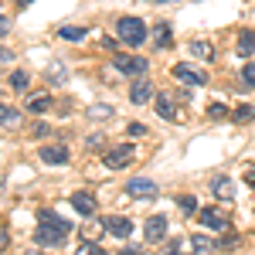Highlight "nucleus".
I'll use <instances>...</instances> for the list:
<instances>
[{
    "mask_svg": "<svg viewBox=\"0 0 255 255\" xmlns=\"http://www.w3.org/2000/svg\"><path fill=\"white\" fill-rule=\"evenodd\" d=\"M27 255H44V252H38V249H34V252H27Z\"/></svg>",
    "mask_w": 255,
    "mask_h": 255,
    "instance_id": "c9c22d12",
    "label": "nucleus"
},
{
    "mask_svg": "<svg viewBox=\"0 0 255 255\" xmlns=\"http://www.w3.org/2000/svg\"><path fill=\"white\" fill-rule=\"evenodd\" d=\"M129 133H133V136H143V133H146V126H143V123H133V126H129Z\"/></svg>",
    "mask_w": 255,
    "mask_h": 255,
    "instance_id": "7c9ffc66",
    "label": "nucleus"
},
{
    "mask_svg": "<svg viewBox=\"0 0 255 255\" xmlns=\"http://www.w3.org/2000/svg\"><path fill=\"white\" fill-rule=\"evenodd\" d=\"M102 228H106L109 235H116V238H129L133 221H129V218H123V215H109L106 221H102Z\"/></svg>",
    "mask_w": 255,
    "mask_h": 255,
    "instance_id": "9d476101",
    "label": "nucleus"
},
{
    "mask_svg": "<svg viewBox=\"0 0 255 255\" xmlns=\"http://www.w3.org/2000/svg\"><path fill=\"white\" fill-rule=\"evenodd\" d=\"M208 116H211V119H228L232 113H228V106H221V102H211V106H208Z\"/></svg>",
    "mask_w": 255,
    "mask_h": 255,
    "instance_id": "a878e982",
    "label": "nucleus"
},
{
    "mask_svg": "<svg viewBox=\"0 0 255 255\" xmlns=\"http://www.w3.org/2000/svg\"><path fill=\"white\" fill-rule=\"evenodd\" d=\"M232 119L242 123V126H245V123H252V119H255V106H252V102H242L235 113H232Z\"/></svg>",
    "mask_w": 255,
    "mask_h": 255,
    "instance_id": "aec40b11",
    "label": "nucleus"
},
{
    "mask_svg": "<svg viewBox=\"0 0 255 255\" xmlns=\"http://www.w3.org/2000/svg\"><path fill=\"white\" fill-rule=\"evenodd\" d=\"M143 235H146V242H150V245L163 242V235H167V218H163V215L146 218V225H143Z\"/></svg>",
    "mask_w": 255,
    "mask_h": 255,
    "instance_id": "1a4fd4ad",
    "label": "nucleus"
},
{
    "mask_svg": "<svg viewBox=\"0 0 255 255\" xmlns=\"http://www.w3.org/2000/svg\"><path fill=\"white\" fill-rule=\"evenodd\" d=\"M48 106H51V96H31L27 99V109H31V113H44Z\"/></svg>",
    "mask_w": 255,
    "mask_h": 255,
    "instance_id": "412c9836",
    "label": "nucleus"
},
{
    "mask_svg": "<svg viewBox=\"0 0 255 255\" xmlns=\"http://www.w3.org/2000/svg\"><path fill=\"white\" fill-rule=\"evenodd\" d=\"M72 208H75L79 215L92 218V215H96V197H92V194H85V191H79V194H72Z\"/></svg>",
    "mask_w": 255,
    "mask_h": 255,
    "instance_id": "4468645a",
    "label": "nucleus"
},
{
    "mask_svg": "<svg viewBox=\"0 0 255 255\" xmlns=\"http://www.w3.org/2000/svg\"><path fill=\"white\" fill-rule=\"evenodd\" d=\"M113 65H116V72L133 75V79H143V75H146V68H150V61H146V58H136V55H116V58H113Z\"/></svg>",
    "mask_w": 255,
    "mask_h": 255,
    "instance_id": "39448f33",
    "label": "nucleus"
},
{
    "mask_svg": "<svg viewBox=\"0 0 255 255\" xmlns=\"http://www.w3.org/2000/svg\"><path fill=\"white\" fill-rule=\"evenodd\" d=\"M0 116H3V129H10V126H17V123H20V113H17V109H10V106H3Z\"/></svg>",
    "mask_w": 255,
    "mask_h": 255,
    "instance_id": "b1692460",
    "label": "nucleus"
},
{
    "mask_svg": "<svg viewBox=\"0 0 255 255\" xmlns=\"http://www.w3.org/2000/svg\"><path fill=\"white\" fill-rule=\"evenodd\" d=\"M235 51H238V58H249L255 51V31H242L235 41Z\"/></svg>",
    "mask_w": 255,
    "mask_h": 255,
    "instance_id": "dca6fc26",
    "label": "nucleus"
},
{
    "mask_svg": "<svg viewBox=\"0 0 255 255\" xmlns=\"http://www.w3.org/2000/svg\"><path fill=\"white\" fill-rule=\"evenodd\" d=\"M68 232H72V225H68V221H61L51 208H44V211L38 215L34 242H38V245H58V242H65V238H68Z\"/></svg>",
    "mask_w": 255,
    "mask_h": 255,
    "instance_id": "f257e3e1",
    "label": "nucleus"
},
{
    "mask_svg": "<svg viewBox=\"0 0 255 255\" xmlns=\"http://www.w3.org/2000/svg\"><path fill=\"white\" fill-rule=\"evenodd\" d=\"M41 160L51 163V167L68 163V146H61V143H48V146H41Z\"/></svg>",
    "mask_w": 255,
    "mask_h": 255,
    "instance_id": "ddd939ff",
    "label": "nucleus"
},
{
    "mask_svg": "<svg viewBox=\"0 0 255 255\" xmlns=\"http://www.w3.org/2000/svg\"><path fill=\"white\" fill-rule=\"evenodd\" d=\"M85 143H89V146H92V150H99V146H102V143H106V139H102V136H99V133H96V136H89V139H85Z\"/></svg>",
    "mask_w": 255,
    "mask_h": 255,
    "instance_id": "c756f323",
    "label": "nucleus"
},
{
    "mask_svg": "<svg viewBox=\"0 0 255 255\" xmlns=\"http://www.w3.org/2000/svg\"><path fill=\"white\" fill-rule=\"evenodd\" d=\"M48 133V123H34V136H44Z\"/></svg>",
    "mask_w": 255,
    "mask_h": 255,
    "instance_id": "2f4dec72",
    "label": "nucleus"
},
{
    "mask_svg": "<svg viewBox=\"0 0 255 255\" xmlns=\"http://www.w3.org/2000/svg\"><path fill=\"white\" fill-rule=\"evenodd\" d=\"M153 106H157V116H160V119L177 123V102H174V96H170V92H157Z\"/></svg>",
    "mask_w": 255,
    "mask_h": 255,
    "instance_id": "9b49d317",
    "label": "nucleus"
},
{
    "mask_svg": "<svg viewBox=\"0 0 255 255\" xmlns=\"http://www.w3.org/2000/svg\"><path fill=\"white\" fill-rule=\"evenodd\" d=\"M197 221H201V228H211V232H228V225H232V218L225 215L221 208H204V211H197Z\"/></svg>",
    "mask_w": 255,
    "mask_h": 255,
    "instance_id": "423d86ee",
    "label": "nucleus"
},
{
    "mask_svg": "<svg viewBox=\"0 0 255 255\" xmlns=\"http://www.w3.org/2000/svg\"><path fill=\"white\" fill-rule=\"evenodd\" d=\"M126 194L133 197V201H153V197L160 194V187L150 177H129V180H126Z\"/></svg>",
    "mask_w": 255,
    "mask_h": 255,
    "instance_id": "20e7f679",
    "label": "nucleus"
},
{
    "mask_svg": "<svg viewBox=\"0 0 255 255\" xmlns=\"http://www.w3.org/2000/svg\"><path fill=\"white\" fill-rule=\"evenodd\" d=\"M119 255H139V252H136V249H123Z\"/></svg>",
    "mask_w": 255,
    "mask_h": 255,
    "instance_id": "72a5a7b5",
    "label": "nucleus"
},
{
    "mask_svg": "<svg viewBox=\"0 0 255 255\" xmlns=\"http://www.w3.org/2000/svg\"><path fill=\"white\" fill-rule=\"evenodd\" d=\"M27 75H24V72H14V75H10V79H7V85H10V89H17V92H24V89H27Z\"/></svg>",
    "mask_w": 255,
    "mask_h": 255,
    "instance_id": "393cba45",
    "label": "nucleus"
},
{
    "mask_svg": "<svg viewBox=\"0 0 255 255\" xmlns=\"http://www.w3.org/2000/svg\"><path fill=\"white\" fill-rule=\"evenodd\" d=\"M153 44H157V48H163V51L174 44V31H170V24H163V20H160L157 27H153Z\"/></svg>",
    "mask_w": 255,
    "mask_h": 255,
    "instance_id": "2eb2a0df",
    "label": "nucleus"
},
{
    "mask_svg": "<svg viewBox=\"0 0 255 255\" xmlns=\"http://www.w3.org/2000/svg\"><path fill=\"white\" fill-rule=\"evenodd\" d=\"M75 255H109L102 245H96V242H82L79 249H75Z\"/></svg>",
    "mask_w": 255,
    "mask_h": 255,
    "instance_id": "4be33fe9",
    "label": "nucleus"
},
{
    "mask_svg": "<svg viewBox=\"0 0 255 255\" xmlns=\"http://www.w3.org/2000/svg\"><path fill=\"white\" fill-rule=\"evenodd\" d=\"M211 191H215L218 201H235V180L218 174V177H211Z\"/></svg>",
    "mask_w": 255,
    "mask_h": 255,
    "instance_id": "f8f14e48",
    "label": "nucleus"
},
{
    "mask_svg": "<svg viewBox=\"0 0 255 255\" xmlns=\"http://www.w3.org/2000/svg\"><path fill=\"white\" fill-rule=\"evenodd\" d=\"M116 38L126 44V48H139L146 41V24L139 17H119L116 20Z\"/></svg>",
    "mask_w": 255,
    "mask_h": 255,
    "instance_id": "f03ea898",
    "label": "nucleus"
},
{
    "mask_svg": "<svg viewBox=\"0 0 255 255\" xmlns=\"http://www.w3.org/2000/svg\"><path fill=\"white\" fill-rule=\"evenodd\" d=\"M191 249H194V255H208V252H215V242L204 235H191Z\"/></svg>",
    "mask_w": 255,
    "mask_h": 255,
    "instance_id": "6ab92c4d",
    "label": "nucleus"
},
{
    "mask_svg": "<svg viewBox=\"0 0 255 255\" xmlns=\"http://www.w3.org/2000/svg\"><path fill=\"white\" fill-rule=\"evenodd\" d=\"M150 99H157V92H153V85H150V79H146V75L129 85V102H133V106H146Z\"/></svg>",
    "mask_w": 255,
    "mask_h": 255,
    "instance_id": "6e6552de",
    "label": "nucleus"
},
{
    "mask_svg": "<svg viewBox=\"0 0 255 255\" xmlns=\"http://www.w3.org/2000/svg\"><path fill=\"white\" fill-rule=\"evenodd\" d=\"M242 82L255 89V61H252V65H242Z\"/></svg>",
    "mask_w": 255,
    "mask_h": 255,
    "instance_id": "cd10ccee",
    "label": "nucleus"
},
{
    "mask_svg": "<svg viewBox=\"0 0 255 255\" xmlns=\"http://www.w3.org/2000/svg\"><path fill=\"white\" fill-rule=\"evenodd\" d=\"M238 245V235H228V232H225V238H221V249H235Z\"/></svg>",
    "mask_w": 255,
    "mask_h": 255,
    "instance_id": "c85d7f7f",
    "label": "nucleus"
},
{
    "mask_svg": "<svg viewBox=\"0 0 255 255\" xmlns=\"http://www.w3.org/2000/svg\"><path fill=\"white\" fill-rule=\"evenodd\" d=\"M113 116V106H92L89 109V119H109Z\"/></svg>",
    "mask_w": 255,
    "mask_h": 255,
    "instance_id": "bb28decb",
    "label": "nucleus"
},
{
    "mask_svg": "<svg viewBox=\"0 0 255 255\" xmlns=\"http://www.w3.org/2000/svg\"><path fill=\"white\" fill-rule=\"evenodd\" d=\"M177 208H180L184 215H194V211H197V201L191 194H180V197H177Z\"/></svg>",
    "mask_w": 255,
    "mask_h": 255,
    "instance_id": "5701e85b",
    "label": "nucleus"
},
{
    "mask_svg": "<svg viewBox=\"0 0 255 255\" xmlns=\"http://www.w3.org/2000/svg\"><path fill=\"white\" fill-rule=\"evenodd\" d=\"M245 180H249V187H255V170H245Z\"/></svg>",
    "mask_w": 255,
    "mask_h": 255,
    "instance_id": "473e14b6",
    "label": "nucleus"
},
{
    "mask_svg": "<svg viewBox=\"0 0 255 255\" xmlns=\"http://www.w3.org/2000/svg\"><path fill=\"white\" fill-rule=\"evenodd\" d=\"M136 157V150L129 146V143H123V146H109L106 153H102V163L109 167V170H123V167H129Z\"/></svg>",
    "mask_w": 255,
    "mask_h": 255,
    "instance_id": "7ed1b4c3",
    "label": "nucleus"
},
{
    "mask_svg": "<svg viewBox=\"0 0 255 255\" xmlns=\"http://www.w3.org/2000/svg\"><path fill=\"white\" fill-rule=\"evenodd\" d=\"M85 34H89V27H79V24H65V27H58L61 41H82Z\"/></svg>",
    "mask_w": 255,
    "mask_h": 255,
    "instance_id": "f3484780",
    "label": "nucleus"
},
{
    "mask_svg": "<svg viewBox=\"0 0 255 255\" xmlns=\"http://www.w3.org/2000/svg\"><path fill=\"white\" fill-rule=\"evenodd\" d=\"M170 75H174L177 82H184V85H204V82H208V75H204L201 68H194V65H174Z\"/></svg>",
    "mask_w": 255,
    "mask_h": 255,
    "instance_id": "0eeeda50",
    "label": "nucleus"
},
{
    "mask_svg": "<svg viewBox=\"0 0 255 255\" xmlns=\"http://www.w3.org/2000/svg\"><path fill=\"white\" fill-rule=\"evenodd\" d=\"M31 3H34V0H20V7H31Z\"/></svg>",
    "mask_w": 255,
    "mask_h": 255,
    "instance_id": "f704fd0d",
    "label": "nucleus"
},
{
    "mask_svg": "<svg viewBox=\"0 0 255 255\" xmlns=\"http://www.w3.org/2000/svg\"><path fill=\"white\" fill-rule=\"evenodd\" d=\"M191 51H194L197 58H204V61L215 58V44H211V41H191Z\"/></svg>",
    "mask_w": 255,
    "mask_h": 255,
    "instance_id": "a211bd4d",
    "label": "nucleus"
}]
</instances>
